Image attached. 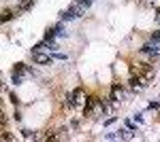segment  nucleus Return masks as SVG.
<instances>
[{
	"mask_svg": "<svg viewBox=\"0 0 160 142\" xmlns=\"http://www.w3.org/2000/svg\"><path fill=\"white\" fill-rule=\"evenodd\" d=\"M77 4L86 11V9H90V4H92V0H77Z\"/></svg>",
	"mask_w": 160,
	"mask_h": 142,
	"instance_id": "obj_13",
	"label": "nucleus"
},
{
	"mask_svg": "<svg viewBox=\"0 0 160 142\" xmlns=\"http://www.w3.org/2000/svg\"><path fill=\"white\" fill-rule=\"evenodd\" d=\"M148 108H149V110H160V102H149Z\"/></svg>",
	"mask_w": 160,
	"mask_h": 142,
	"instance_id": "obj_16",
	"label": "nucleus"
},
{
	"mask_svg": "<svg viewBox=\"0 0 160 142\" xmlns=\"http://www.w3.org/2000/svg\"><path fill=\"white\" fill-rule=\"evenodd\" d=\"M83 13H86V11H83V9H81L77 2H75V4H71L66 11L60 13V19H62V21H73V19H77V17H81Z\"/></svg>",
	"mask_w": 160,
	"mask_h": 142,
	"instance_id": "obj_1",
	"label": "nucleus"
},
{
	"mask_svg": "<svg viewBox=\"0 0 160 142\" xmlns=\"http://www.w3.org/2000/svg\"><path fill=\"white\" fill-rule=\"evenodd\" d=\"M139 51H141L143 55H154V57H158L160 55V45L158 43H148V45H143Z\"/></svg>",
	"mask_w": 160,
	"mask_h": 142,
	"instance_id": "obj_2",
	"label": "nucleus"
},
{
	"mask_svg": "<svg viewBox=\"0 0 160 142\" xmlns=\"http://www.w3.org/2000/svg\"><path fill=\"white\" fill-rule=\"evenodd\" d=\"M13 17H15V11H4L0 15V24H7V21H11Z\"/></svg>",
	"mask_w": 160,
	"mask_h": 142,
	"instance_id": "obj_8",
	"label": "nucleus"
},
{
	"mask_svg": "<svg viewBox=\"0 0 160 142\" xmlns=\"http://www.w3.org/2000/svg\"><path fill=\"white\" fill-rule=\"evenodd\" d=\"M152 43H158L160 45V32H154V34H152Z\"/></svg>",
	"mask_w": 160,
	"mask_h": 142,
	"instance_id": "obj_17",
	"label": "nucleus"
},
{
	"mask_svg": "<svg viewBox=\"0 0 160 142\" xmlns=\"http://www.w3.org/2000/svg\"><path fill=\"white\" fill-rule=\"evenodd\" d=\"M58 36H66V32H64L62 24H56V25H51V28H47L45 38H58Z\"/></svg>",
	"mask_w": 160,
	"mask_h": 142,
	"instance_id": "obj_4",
	"label": "nucleus"
},
{
	"mask_svg": "<svg viewBox=\"0 0 160 142\" xmlns=\"http://www.w3.org/2000/svg\"><path fill=\"white\" fill-rule=\"evenodd\" d=\"M98 106V98H94V95H90L86 100V108H83V115H92L94 110Z\"/></svg>",
	"mask_w": 160,
	"mask_h": 142,
	"instance_id": "obj_6",
	"label": "nucleus"
},
{
	"mask_svg": "<svg viewBox=\"0 0 160 142\" xmlns=\"http://www.w3.org/2000/svg\"><path fill=\"white\" fill-rule=\"evenodd\" d=\"M124 95V89L120 83H115L113 87H111V95H109V102L111 104H115V102H120V98Z\"/></svg>",
	"mask_w": 160,
	"mask_h": 142,
	"instance_id": "obj_5",
	"label": "nucleus"
},
{
	"mask_svg": "<svg viewBox=\"0 0 160 142\" xmlns=\"http://www.w3.org/2000/svg\"><path fill=\"white\" fill-rule=\"evenodd\" d=\"M73 95H75V100L79 102V100L83 98V89H81V87H77V89H75V91H73Z\"/></svg>",
	"mask_w": 160,
	"mask_h": 142,
	"instance_id": "obj_14",
	"label": "nucleus"
},
{
	"mask_svg": "<svg viewBox=\"0 0 160 142\" xmlns=\"http://www.w3.org/2000/svg\"><path fill=\"white\" fill-rule=\"evenodd\" d=\"M32 59H34V64H38V66H45V64H51L53 62V55H47L43 51H37V53H32Z\"/></svg>",
	"mask_w": 160,
	"mask_h": 142,
	"instance_id": "obj_3",
	"label": "nucleus"
},
{
	"mask_svg": "<svg viewBox=\"0 0 160 142\" xmlns=\"http://www.w3.org/2000/svg\"><path fill=\"white\" fill-rule=\"evenodd\" d=\"M22 134H24V138H26V140H37V134H34V131H30V130H24Z\"/></svg>",
	"mask_w": 160,
	"mask_h": 142,
	"instance_id": "obj_12",
	"label": "nucleus"
},
{
	"mask_svg": "<svg viewBox=\"0 0 160 142\" xmlns=\"http://www.w3.org/2000/svg\"><path fill=\"white\" fill-rule=\"evenodd\" d=\"M0 138H2V140H15V136H11V134H9L7 130H4L2 134H0Z\"/></svg>",
	"mask_w": 160,
	"mask_h": 142,
	"instance_id": "obj_15",
	"label": "nucleus"
},
{
	"mask_svg": "<svg viewBox=\"0 0 160 142\" xmlns=\"http://www.w3.org/2000/svg\"><path fill=\"white\" fill-rule=\"evenodd\" d=\"M75 104H77V100H75V95H73V91L66 95V106L68 108H75Z\"/></svg>",
	"mask_w": 160,
	"mask_h": 142,
	"instance_id": "obj_11",
	"label": "nucleus"
},
{
	"mask_svg": "<svg viewBox=\"0 0 160 142\" xmlns=\"http://www.w3.org/2000/svg\"><path fill=\"white\" fill-rule=\"evenodd\" d=\"M32 4H34V0H19L17 11H30V9H32Z\"/></svg>",
	"mask_w": 160,
	"mask_h": 142,
	"instance_id": "obj_7",
	"label": "nucleus"
},
{
	"mask_svg": "<svg viewBox=\"0 0 160 142\" xmlns=\"http://www.w3.org/2000/svg\"><path fill=\"white\" fill-rule=\"evenodd\" d=\"M22 81H24V76H22V74H17V72H11V83H13V85H19Z\"/></svg>",
	"mask_w": 160,
	"mask_h": 142,
	"instance_id": "obj_10",
	"label": "nucleus"
},
{
	"mask_svg": "<svg viewBox=\"0 0 160 142\" xmlns=\"http://www.w3.org/2000/svg\"><path fill=\"white\" fill-rule=\"evenodd\" d=\"M9 100H11V102H13V104H15V106L19 104V100H17V95H15V94H11V95H9Z\"/></svg>",
	"mask_w": 160,
	"mask_h": 142,
	"instance_id": "obj_18",
	"label": "nucleus"
},
{
	"mask_svg": "<svg viewBox=\"0 0 160 142\" xmlns=\"http://www.w3.org/2000/svg\"><path fill=\"white\" fill-rule=\"evenodd\" d=\"M7 125H9V119H7V115H4L2 108H0V130L4 131V130H7Z\"/></svg>",
	"mask_w": 160,
	"mask_h": 142,
	"instance_id": "obj_9",
	"label": "nucleus"
}]
</instances>
